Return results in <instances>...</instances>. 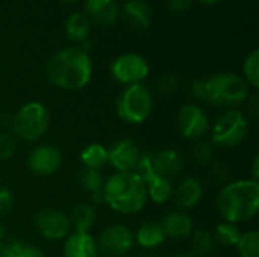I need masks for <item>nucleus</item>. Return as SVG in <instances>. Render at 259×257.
I'll return each mask as SVG.
<instances>
[{
  "label": "nucleus",
  "mask_w": 259,
  "mask_h": 257,
  "mask_svg": "<svg viewBox=\"0 0 259 257\" xmlns=\"http://www.w3.org/2000/svg\"><path fill=\"white\" fill-rule=\"evenodd\" d=\"M49 80L62 89H82L93 76V64L80 47H67L56 52L46 64Z\"/></svg>",
  "instance_id": "f257e3e1"
},
{
  "label": "nucleus",
  "mask_w": 259,
  "mask_h": 257,
  "mask_svg": "<svg viewBox=\"0 0 259 257\" xmlns=\"http://www.w3.org/2000/svg\"><path fill=\"white\" fill-rule=\"evenodd\" d=\"M217 211L228 223L250 221L259 211V183L253 179L234 180L217 195Z\"/></svg>",
  "instance_id": "f03ea898"
},
{
  "label": "nucleus",
  "mask_w": 259,
  "mask_h": 257,
  "mask_svg": "<svg viewBox=\"0 0 259 257\" xmlns=\"http://www.w3.org/2000/svg\"><path fill=\"white\" fill-rule=\"evenodd\" d=\"M102 194L112 211L126 215L140 212L147 201L146 182L135 171H117L112 174L103 183Z\"/></svg>",
  "instance_id": "7ed1b4c3"
},
{
  "label": "nucleus",
  "mask_w": 259,
  "mask_h": 257,
  "mask_svg": "<svg viewBox=\"0 0 259 257\" xmlns=\"http://www.w3.org/2000/svg\"><path fill=\"white\" fill-rule=\"evenodd\" d=\"M194 97L206 100L215 106L235 108L249 97L247 82L234 73H220L208 79H199L193 83Z\"/></svg>",
  "instance_id": "20e7f679"
},
{
  "label": "nucleus",
  "mask_w": 259,
  "mask_h": 257,
  "mask_svg": "<svg viewBox=\"0 0 259 257\" xmlns=\"http://www.w3.org/2000/svg\"><path fill=\"white\" fill-rule=\"evenodd\" d=\"M153 108V97L147 86L135 83L126 86L117 100L118 117L131 124H140L146 121Z\"/></svg>",
  "instance_id": "39448f33"
},
{
  "label": "nucleus",
  "mask_w": 259,
  "mask_h": 257,
  "mask_svg": "<svg viewBox=\"0 0 259 257\" xmlns=\"http://www.w3.org/2000/svg\"><path fill=\"white\" fill-rule=\"evenodd\" d=\"M50 123L47 108L39 101H30L21 106L11 121L12 132L23 141L39 139Z\"/></svg>",
  "instance_id": "423d86ee"
},
{
  "label": "nucleus",
  "mask_w": 259,
  "mask_h": 257,
  "mask_svg": "<svg viewBox=\"0 0 259 257\" xmlns=\"http://www.w3.org/2000/svg\"><path fill=\"white\" fill-rule=\"evenodd\" d=\"M247 120L246 117L235 109L226 111L219 117L212 127V144L231 148L238 145L247 135Z\"/></svg>",
  "instance_id": "0eeeda50"
},
{
  "label": "nucleus",
  "mask_w": 259,
  "mask_h": 257,
  "mask_svg": "<svg viewBox=\"0 0 259 257\" xmlns=\"http://www.w3.org/2000/svg\"><path fill=\"white\" fill-rule=\"evenodd\" d=\"M134 233L123 224L106 227L97 238L96 245L99 254L105 257H124L134 245Z\"/></svg>",
  "instance_id": "6e6552de"
},
{
  "label": "nucleus",
  "mask_w": 259,
  "mask_h": 257,
  "mask_svg": "<svg viewBox=\"0 0 259 257\" xmlns=\"http://www.w3.org/2000/svg\"><path fill=\"white\" fill-rule=\"evenodd\" d=\"M111 74L126 86L141 83L149 74V64L138 53H123L112 61Z\"/></svg>",
  "instance_id": "1a4fd4ad"
},
{
  "label": "nucleus",
  "mask_w": 259,
  "mask_h": 257,
  "mask_svg": "<svg viewBox=\"0 0 259 257\" xmlns=\"http://www.w3.org/2000/svg\"><path fill=\"white\" fill-rule=\"evenodd\" d=\"M178 129L187 139H200L209 130V118L197 105H185L178 114Z\"/></svg>",
  "instance_id": "9d476101"
},
{
  "label": "nucleus",
  "mask_w": 259,
  "mask_h": 257,
  "mask_svg": "<svg viewBox=\"0 0 259 257\" xmlns=\"http://www.w3.org/2000/svg\"><path fill=\"white\" fill-rule=\"evenodd\" d=\"M38 233L49 241H61L70 235V221L65 214L56 209H42L35 217Z\"/></svg>",
  "instance_id": "9b49d317"
},
{
  "label": "nucleus",
  "mask_w": 259,
  "mask_h": 257,
  "mask_svg": "<svg viewBox=\"0 0 259 257\" xmlns=\"http://www.w3.org/2000/svg\"><path fill=\"white\" fill-rule=\"evenodd\" d=\"M61 164H62L61 151L49 144L35 147L27 158L29 170L36 176H50L55 171H58Z\"/></svg>",
  "instance_id": "f8f14e48"
},
{
  "label": "nucleus",
  "mask_w": 259,
  "mask_h": 257,
  "mask_svg": "<svg viewBox=\"0 0 259 257\" xmlns=\"http://www.w3.org/2000/svg\"><path fill=\"white\" fill-rule=\"evenodd\" d=\"M140 158L138 144L132 139H121L108 150V162L117 171H134Z\"/></svg>",
  "instance_id": "ddd939ff"
},
{
  "label": "nucleus",
  "mask_w": 259,
  "mask_h": 257,
  "mask_svg": "<svg viewBox=\"0 0 259 257\" xmlns=\"http://www.w3.org/2000/svg\"><path fill=\"white\" fill-rule=\"evenodd\" d=\"M203 195V185L199 179L190 176L182 179L173 189V201L179 211H187L194 208Z\"/></svg>",
  "instance_id": "4468645a"
},
{
  "label": "nucleus",
  "mask_w": 259,
  "mask_h": 257,
  "mask_svg": "<svg viewBox=\"0 0 259 257\" xmlns=\"http://www.w3.org/2000/svg\"><path fill=\"white\" fill-rule=\"evenodd\" d=\"M150 158L155 177L171 179L184 170V159L179 151L173 148H165L159 153L150 155Z\"/></svg>",
  "instance_id": "2eb2a0df"
},
{
  "label": "nucleus",
  "mask_w": 259,
  "mask_h": 257,
  "mask_svg": "<svg viewBox=\"0 0 259 257\" xmlns=\"http://www.w3.org/2000/svg\"><path fill=\"white\" fill-rule=\"evenodd\" d=\"M85 12L88 20L100 26H109L118 18L120 8L117 0H85Z\"/></svg>",
  "instance_id": "dca6fc26"
},
{
  "label": "nucleus",
  "mask_w": 259,
  "mask_h": 257,
  "mask_svg": "<svg viewBox=\"0 0 259 257\" xmlns=\"http://www.w3.org/2000/svg\"><path fill=\"white\" fill-rule=\"evenodd\" d=\"M165 238H187L193 233V220L184 211H171L164 215L162 221L159 223Z\"/></svg>",
  "instance_id": "f3484780"
},
{
  "label": "nucleus",
  "mask_w": 259,
  "mask_h": 257,
  "mask_svg": "<svg viewBox=\"0 0 259 257\" xmlns=\"http://www.w3.org/2000/svg\"><path fill=\"white\" fill-rule=\"evenodd\" d=\"M64 257H99L96 239L80 232L68 235L64 244Z\"/></svg>",
  "instance_id": "a211bd4d"
},
{
  "label": "nucleus",
  "mask_w": 259,
  "mask_h": 257,
  "mask_svg": "<svg viewBox=\"0 0 259 257\" xmlns=\"http://www.w3.org/2000/svg\"><path fill=\"white\" fill-rule=\"evenodd\" d=\"M126 21L138 29H146L152 20V9L144 0H126L123 5Z\"/></svg>",
  "instance_id": "6ab92c4d"
},
{
  "label": "nucleus",
  "mask_w": 259,
  "mask_h": 257,
  "mask_svg": "<svg viewBox=\"0 0 259 257\" xmlns=\"http://www.w3.org/2000/svg\"><path fill=\"white\" fill-rule=\"evenodd\" d=\"M67 217L70 221V227L74 229V232H80V233H88V230L96 223V211L93 206L87 203L76 204L71 209L70 215Z\"/></svg>",
  "instance_id": "aec40b11"
},
{
  "label": "nucleus",
  "mask_w": 259,
  "mask_h": 257,
  "mask_svg": "<svg viewBox=\"0 0 259 257\" xmlns=\"http://www.w3.org/2000/svg\"><path fill=\"white\" fill-rule=\"evenodd\" d=\"M134 239L143 248H156V247H159L164 242L165 235H164V230H162L159 223L150 221V223L143 224L138 229V232L134 236Z\"/></svg>",
  "instance_id": "412c9836"
},
{
  "label": "nucleus",
  "mask_w": 259,
  "mask_h": 257,
  "mask_svg": "<svg viewBox=\"0 0 259 257\" xmlns=\"http://www.w3.org/2000/svg\"><path fill=\"white\" fill-rule=\"evenodd\" d=\"M90 20L82 12H73L65 21L67 38L73 42H83L90 35Z\"/></svg>",
  "instance_id": "4be33fe9"
},
{
  "label": "nucleus",
  "mask_w": 259,
  "mask_h": 257,
  "mask_svg": "<svg viewBox=\"0 0 259 257\" xmlns=\"http://www.w3.org/2000/svg\"><path fill=\"white\" fill-rule=\"evenodd\" d=\"M147 186V198L150 197V200L153 203L162 204L168 200H171L173 197V183L170 179H164V177H153L152 180H149L146 183Z\"/></svg>",
  "instance_id": "5701e85b"
},
{
  "label": "nucleus",
  "mask_w": 259,
  "mask_h": 257,
  "mask_svg": "<svg viewBox=\"0 0 259 257\" xmlns=\"http://www.w3.org/2000/svg\"><path fill=\"white\" fill-rule=\"evenodd\" d=\"M80 161L88 170H100L108 164V150L102 144H90L80 151Z\"/></svg>",
  "instance_id": "b1692460"
},
{
  "label": "nucleus",
  "mask_w": 259,
  "mask_h": 257,
  "mask_svg": "<svg viewBox=\"0 0 259 257\" xmlns=\"http://www.w3.org/2000/svg\"><path fill=\"white\" fill-rule=\"evenodd\" d=\"M214 247H215V239L208 230L200 229V230H196L193 233V236H191V248H193V254L196 257H205L211 254Z\"/></svg>",
  "instance_id": "393cba45"
},
{
  "label": "nucleus",
  "mask_w": 259,
  "mask_h": 257,
  "mask_svg": "<svg viewBox=\"0 0 259 257\" xmlns=\"http://www.w3.org/2000/svg\"><path fill=\"white\" fill-rule=\"evenodd\" d=\"M241 238V232L238 229L237 224H232V223H222L217 226L215 229V235H214V239L215 242L225 245V247H232V245H237L238 241Z\"/></svg>",
  "instance_id": "a878e982"
},
{
  "label": "nucleus",
  "mask_w": 259,
  "mask_h": 257,
  "mask_svg": "<svg viewBox=\"0 0 259 257\" xmlns=\"http://www.w3.org/2000/svg\"><path fill=\"white\" fill-rule=\"evenodd\" d=\"M243 73H244L243 79L247 82V85L256 89L259 86V50L255 48L247 55L243 64Z\"/></svg>",
  "instance_id": "bb28decb"
},
{
  "label": "nucleus",
  "mask_w": 259,
  "mask_h": 257,
  "mask_svg": "<svg viewBox=\"0 0 259 257\" xmlns=\"http://www.w3.org/2000/svg\"><path fill=\"white\" fill-rule=\"evenodd\" d=\"M238 253L241 257H259V233L256 230H250L243 233L238 244Z\"/></svg>",
  "instance_id": "cd10ccee"
},
{
  "label": "nucleus",
  "mask_w": 259,
  "mask_h": 257,
  "mask_svg": "<svg viewBox=\"0 0 259 257\" xmlns=\"http://www.w3.org/2000/svg\"><path fill=\"white\" fill-rule=\"evenodd\" d=\"M79 182H80V186L88 191V192H97V191H102L103 188V176L100 174L99 170H82V173L79 174Z\"/></svg>",
  "instance_id": "c85d7f7f"
},
{
  "label": "nucleus",
  "mask_w": 259,
  "mask_h": 257,
  "mask_svg": "<svg viewBox=\"0 0 259 257\" xmlns=\"http://www.w3.org/2000/svg\"><path fill=\"white\" fill-rule=\"evenodd\" d=\"M5 257H46L41 250L32 247L24 242H12L6 244Z\"/></svg>",
  "instance_id": "c756f323"
},
{
  "label": "nucleus",
  "mask_w": 259,
  "mask_h": 257,
  "mask_svg": "<svg viewBox=\"0 0 259 257\" xmlns=\"http://www.w3.org/2000/svg\"><path fill=\"white\" fill-rule=\"evenodd\" d=\"M193 158L196 159L197 164L200 165H208L212 162V158H214V148H212V144L211 142H206V141H202V142H197L194 145V150H193Z\"/></svg>",
  "instance_id": "7c9ffc66"
},
{
  "label": "nucleus",
  "mask_w": 259,
  "mask_h": 257,
  "mask_svg": "<svg viewBox=\"0 0 259 257\" xmlns=\"http://www.w3.org/2000/svg\"><path fill=\"white\" fill-rule=\"evenodd\" d=\"M211 176H212V179L217 182V183H220V185H228V183H231V177H232V173H231V170H229V167L228 165H225V164H222V162H214L212 165H211V173H209Z\"/></svg>",
  "instance_id": "2f4dec72"
},
{
  "label": "nucleus",
  "mask_w": 259,
  "mask_h": 257,
  "mask_svg": "<svg viewBox=\"0 0 259 257\" xmlns=\"http://www.w3.org/2000/svg\"><path fill=\"white\" fill-rule=\"evenodd\" d=\"M15 141L11 135L0 133V161H6L14 155Z\"/></svg>",
  "instance_id": "473e14b6"
},
{
  "label": "nucleus",
  "mask_w": 259,
  "mask_h": 257,
  "mask_svg": "<svg viewBox=\"0 0 259 257\" xmlns=\"http://www.w3.org/2000/svg\"><path fill=\"white\" fill-rule=\"evenodd\" d=\"M156 88H158V92L159 94H164V95L171 94L178 88V77L175 74H167V76H164V77L159 79Z\"/></svg>",
  "instance_id": "72a5a7b5"
},
{
  "label": "nucleus",
  "mask_w": 259,
  "mask_h": 257,
  "mask_svg": "<svg viewBox=\"0 0 259 257\" xmlns=\"http://www.w3.org/2000/svg\"><path fill=\"white\" fill-rule=\"evenodd\" d=\"M15 203L14 194L8 188H0V217L8 214Z\"/></svg>",
  "instance_id": "f704fd0d"
},
{
  "label": "nucleus",
  "mask_w": 259,
  "mask_h": 257,
  "mask_svg": "<svg viewBox=\"0 0 259 257\" xmlns=\"http://www.w3.org/2000/svg\"><path fill=\"white\" fill-rule=\"evenodd\" d=\"M191 0H168V6L175 12H184L190 8Z\"/></svg>",
  "instance_id": "c9c22d12"
},
{
  "label": "nucleus",
  "mask_w": 259,
  "mask_h": 257,
  "mask_svg": "<svg viewBox=\"0 0 259 257\" xmlns=\"http://www.w3.org/2000/svg\"><path fill=\"white\" fill-rule=\"evenodd\" d=\"M247 108H249V114L252 115V118L256 121L259 117V103H258V95H253L252 98H250V101H249V105H247Z\"/></svg>",
  "instance_id": "e433bc0d"
},
{
  "label": "nucleus",
  "mask_w": 259,
  "mask_h": 257,
  "mask_svg": "<svg viewBox=\"0 0 259 257\" xmlns=\"http://www.w3.org/2000/svg\"><path fill=\"white\" fill-rule=\"evenodd\" d=\"M258 167H259V158L256 156V158H255V161H253V180H255V182H258V179H259Z\"/></svg>",
  "instance_id": "4c0bfd02"
},
{
  "label": "nucleus",
  "mask_w": 259,
  "mask_h": 257,
  "mask_svg": "<svg viewBox=\"0 0 259 257\" xmlns=\"http://www.w3.org/2000/svg\"><path fill=\"white\" fill-rule=\"evenodd\" d=\"M5 251H6V244L0 241V257H5Z\"/></svg>",
  "instance_id": "58836bf2"
},
{
  "label": "nucleus",
  "mask_w": 259,
  "mask_h": 257,
  "mask_svg": "<svg viewBox=\"0 0 259 257\" xmlns=\"http://www.w3.org/2000/svg\"><path fill=\"white\" fill-rule=\"evenodd\" d=\"M3 236H5V227L0 224V241H2V238H3Z\"/></svg>",
  "instance_id": "ea45409f"
},
{
  "label": "nucleus",
  "mask_w": 259,
  "mask_h": 257,
  "mask_svg": "<svg viewBox=\"0 0 259 257\" xmlns=\"http://www.w3.org/2000/svg\"><path fill=\"white\" fill-rule=\"evenodd\" d=\"M200 2L208 3V5H212V3H217V2H220V0H200Z\"/></svg>",
  "instance_id": "a19ab883"
},
{
  "label": "nucleus",
  "mask_w": 259,
  "mask_h": 257,
  "mask_svg": "<svg viewBox=\"0 0 259 257\" xmlns=\"http://www.w3.org/2000/svg\"><path fill=\"white\" fill-rule=\"evenodd\" d=\"M175 257H196L194 254H187V253H182V254H178V256Z\"/></svg>",
  "instance_id": "79ce46f5"
},
{
  "label": "nucleus",
  "mask_w": 259,
  "mask_h": 257,
  "mask_svg": "<svg viewBox=\"0 0 259 257\" xmlns=\"http://www.w3.org/2000/svg\"><path fill=\"white\" fill-rule=\"evenodd\" d=\"M59 2H65V3H73V2H77V0H59Z\"/></svg>",
  "instance_id": "37998d69"
},
{
  "label": "nucleus",
  "mask_w": 259,
  "mask_h": 257,
  "mask_svg": "<svg viewBox=\"0 0 259 257\" xmlns=\"http://www.w3.org/2000/svg\"><path fill=\"white\" fill-rule=\"evenodd\" d=\"M149 257H155V256H149Z\"/></svg>",
  "instance_id": "c03bdc74"
}]
</instances>
